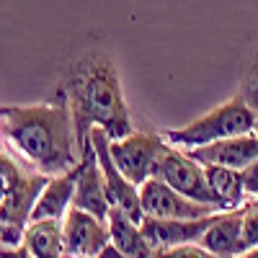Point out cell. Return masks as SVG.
Segmentation results:
<instances>
[{"label": "cell", "instance_id": "9a60e30c", "mask_svg": "<svg viewBox=\"0 0 258 258\" xmlns=\"http://www.w3.org/2000/svg\"><path fill=\"white\" fill-rule=\"evenodd\" d=\"M109 230H111V243L124 253V258H145L155 255L153 245L147 243L142 225L132 220L121 207H111L109 212Z\"/></svg>", "mask_w": 258, "mask_h": 258}, {"label": "cell", "instance_id": "5b68a950", "mask_svg": "<svg viewBox=\"0 0 258 258\" xmlns=\"http://www.w3.org/2000/svg\"><path fill=\"white\" fill-rule=\"evenodd\" d=\"M153 176L170 183L173 188H178L186 197L197 199V202H204V204H212L217 209H225L220 197L212 191L209 181H207V173H204V163H199L197 158H191L183 147H176V145H165L163 153L155 163V170Z\"/></svg>", "mask_w": 258, "mask_h": 258}, {"label": "cell", "instance_id": "5bb4252c", "mask_svg": "<svg viewBox=\"0 0 258 258\" xmlns=\"http://www.w3.org/2000/svg\"><path fill=\"white\" fill-rule=\"evenodd\" d=\"M212 255H245L243 243V207L225 209L199 240Z\"/></svg>", "mask_w": 258, "mask_h": 258}, {"label": "cell", "instance_id": "3957f363", "mask_svg": "<svg viewBox=\"0 0 258 258\" xmlns=\"http://www.w3.org/2000/svg\"><path fill=\"white\" fill-rule=\"evenodd\" d=\"M52 176L36 168H24L11 153H0V181H3V199H0V248L24 245L26 225L41 188Z\"/></svg>", "mask_w": 258, "mask_h": 258}, {"label": "cell", "instance_id": "7c38bea8", "mask_svg": "<svg viewBox=\"0 0 258 258\" xmlns=\"http://www.w3.org/2000/svg\"><path fill=\"white\" fill-rule=\"evenodd\" d=\"M191 158H197L199 163H214V165H227V168H240L245 170L253 160H258V135L248 132V135H235V137H225L209 145H199L186 150Z\"/></svg>", "mask_w": 258, "mask_h": 258}, {"label": "cell", "instance_id": "9c48e42d", "mask_svg": "<svg viewBox=\"0 0 258 258\" xmlns=\"http://www.w3.org/2000/svg\"><path fill=\"white\" fill-rule=\"evenodd\" d=\"M222 212H212V214L194 217V220H165V217H150V214H145V220L140 225H142V232H145L147 243L153 245L155 255H163L168 248H173V245L199 243L202 235L220 220Z\"/></svg>", "mask_w": 258, "mask_h": 258}, {"label": "cell", "instance_id": "ffe728a7", "mask_svg": "<svg viewBox=\"0 0 258 258\" xmlns=\"http://www.w3.org/2000/svg\"><path fill=\"white\" fill-rule=\"evenodd\" d=\"M165 258H207L212 255L202 243H181V245H173L163 253Z\"/></svg>", "mask_w": 258, "mask_h": 258}, {"label": "cell", "instance_id": "d6986e66", "mask_svg": "<svg viewBox=\"0 0 258 258\" xmlns=\"http://www.w3.org/2000/svg\"><path fill=\"white\" fill-rule=\"evenodd\" d=\"M243 243H245V253L258 245V199L243 204Z\"/></svg>", "mask_w": 258, "mask_h": 258}, {"label": "cell", "instance_id": "6da1fadb", "mask_svg": "<svg viewBox=\"0 0 258 258\" xmlns=\"http://www.w3.org/2000/svg\"><path fill=\"white\" fill-rule=\"evenodd\" d=\"M0 132L3 142L18 158H24L26 165L47 176L64 173L80 163L73 111L62 91H57L54 101L49 103H3Z\"/></svg>", "mask_w": 258, "mask_h": 258}, {"label": "cell", "instance_id": "52a82bcc", "mask_svg": "<svg viewBox=\"0 0 258 258\" xmlns=\"http://www.w3.org/2000/svg\"><path fill=\"white\" fill-rule=\"evenodd\" d=\"M140 199L142 209L150 217H165V220H194V217H204L212 212H222L212 204L197 202L173 188L170 183L150 176L145 183H140Z\"/></svg>", "mask_w": 258, "mask_h": 258}, {"label": "cell", "instance_id": "ba28073f", "mask_svg": "<svg viewBox=\"0 0 258 258\" xmlns=\"http://www.w3.org/2000/svg\"><path fill=\"white\" fill-rule=\"evenodd\" d=\"M109 142H111L109 132H106L103 126H93V145H96L98 163H101V170H103L109 202H111V207H121L132 220L142 222L145 220V209H142V199H140V186L132 183L121 173V168L116 165V160L111 155Z\"/></svg>", "mask_w": 258, "mask_h": 258}, {"label": "cell", "instance_id": "8fae6325", "mask_svg": "<svg viewBox=\"0 0 258 258\" xmlns=\"http://www.w3.org/2000/svg\"><path fill=\"white\" fill-rule=\"evenodd\" d=\"M73 207L85 209L96 214L98 220L109 222V212H111V202L106 194V181H103V170L98 163V153L96 145L85 147L80 153V163H78V188H75V199Z\"/></svg>", "mask_w": 258, "mask_h": 258}, {"label": "cell", "instance_id": "277c9868", "mask_svg": "<svg viewBox=\"0 0 258 258\" xmlns=\"http://www.w3.org/2000/svg\"><path fill=\"white\" fill-rule=\"evenodd\" d=\"M255 119H258V111H253L240 96H235V98L220 103L217 109H212L209 114L199 116L197 121H191L181 129H163L160 135L170 145L191 150V147L209 145V142H217L225 137L248 135V132H253Z\"/></svg>", "mask_w": 258, "mask_h": 258}, {"label": "cell", "instance_id": "ac0fdd59", "mask_svg": "<svg viewBox=\"0 0 258 258\" xmlns=\"http://www.w3.org/2000/svg\"><path fill=\"white\" fill-rule=\"evenodd\" d=\"M238 96L250 106L253 111H258V52L253 54L250 64L245 68V73H243V78H240Z\"/></svg>", "mask_w": 258, "mask_h": 258}, {"label": "cell", "instance_id": "7a4b0ae2", "mask_svg": "<svg viewBox=\"0 0 258 258\" xmlns=\"http://www.w3.org/2000/svg\"><path fill=\"white\" fill-rule=\"evenodd\" d=\"M59 91L64 93L73 111L80 153L93 145V126H103L111 140L135 132L111 54L101 49L83 54L64 70Z\"/></svg>", "mask_w": 258, "mask_h": 258}, {"label": "cell", "instance_id": "44dd1931", "mask_svg": "<svg viewBox=\"0 0 258 258\" xmlns=\"http://www.w3.org/2000/svg\"><path fill=\"white\" fill-rule=\"evenodd\" d=\"M245 191L250 199H258V160L245 168Z\"/></svg>", "mask_w": 258, "mask_h": 258}, {"label": "cell", "instance_id": "8992f818", "mask_svg": "<svg viewBox=\"0 0 258 258\" xmlns=\"http://www.w3.org/2000/svg\"><path fill=\"white\" fill-rule=\"evenodd\" d=\"M165 137L160 132H129L126 137L111 140V155L121 173L132 183H145L155 170V163L165 147Z\"/></svg>", "mask_w": 258, "mask_h": 258}, {"label": "cell", "instance_id": "e0dca14e", "mask_svg": "<svg viewBox=\"0 0 258 258\" xmlns=\"http://www.w3.org/2000/svg\"><path fill=\"white\" fill-rule=\"evenodd\" d=\"M204 173H207V181H209L212 191L220 197L225 209H238V207L245 204V197H248V191H245V170L207 163Z\"/></svg>", "mask_w": 258, "mask_h": 258}, {"label": "cell", "instance_id": "7402d4cb", "mask_svg": "<svg viewBox=\"0 0 258 258\" xmlns=\"http://www.w3.org/2000/svg\"><path fill=\"white\" fill-rule=\"evenodd\" d=\"M245 258H258V245H255V248H250V250L245 253Z\"/></svg>", "mask_w": 258, "mask_h": 258}, {"label": "cell", "instance_id": "2e32d148", "mask_svg": "<svg viewBox=\"0 0 258 258\" xmlns=\"http://www.w3.org/2000/svg\"><path fill=\"white\" fill-rule=\"evenodd\" d=\"M24 245L31 258H62L64 250V220H31L26 225Z\"/></svg>", "mask_w": 258, "mask_h": 258}, {"label": "cell", "instance_id": "4fadbf2b", "mask_svg": "<svg viewBox=\"0 0 258 258\" xmlns=\"http://www.w3.org/2000/svg\"><path fill=\"white\" fill-rule=\"evenodd\" d=\"M75 188H78V165L64 170V173L52 176L34 204L31 220H64L68 209L73 207Z\"/></svg>", "mask_w": 258, "mask_h": 258}, {"label": "cell", "instance_id": "603a6c76", "mask_svg": "<svg viewBox=\"0 0 258 258\" xmlns=\"http://www.w3.org/2000/svg\"><path fill=\"white\" fill-rule=\"evenodd\" d=\"M253 132H255V135H258V119H255V126H253Z\"/></svg>", "mask_w": 258, "mask_h": 258}, {"label": "cell", "instance_id": "30bf717a", "mask_svg": "<svg viewBox=\"0 0 258 258\" xmlns=\"http://www.w3.org/2000/svg\"><path fill=\"white\" fill-rule=\"evenodd\" d=\"M111 243L109 222L96 214L70 207L64 214V250L73 258H98L101 250Z\"/></svg>", "mask_w": 258, "mask_h": 258}]
</instances>
